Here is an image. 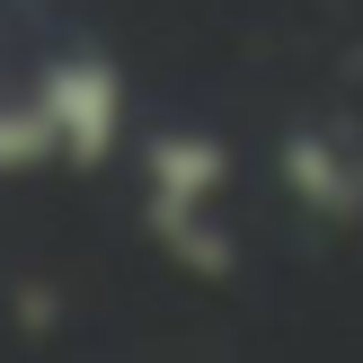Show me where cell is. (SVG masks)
Listing matches in <instances>:
<instances>
[{"instance_id":"obj_1","label":"cell","mask_w":363,"mask_h":363,"mask_svg":"<svg viewBox=\"0 0 363 363\" xmlns=\"http://www.w3.org/2000/svg\"><path fill=\"white\" fill-rule=\"evenodd\" d=\"M151 230L186 275H230V230L213 222L230 186V151L213 133H151Z\"/></svg>"},{"instance_id":"obj_2","label":"cell","mask_w":363,"mask_h":363,"mask_svg":"<svg viewBox=\"0 0 363 363\" xmlns=\"http://www.w3.org/2000/svg\"><path fill=\"white\" fill-rule=\"evenodd\" d=\"M35 106H45L53 124V151L62 160H106L124 133V71L106 62V53H62V62L35 80Z\"/></svg>"},{"instance_id":"obj_3","label":"cell","mask_w":363,"mask_h":363,"mask_svg":"<svg viewBox=\"0 0 363 363\" xmlns=\"http://www.w3.org/2000/svg\"><path fill=\"white\" fill-rule=\"evenodd\" d=\"M284 177H293V195L311 213H363V160L346 151L337 133H319V124H301L293 142H284Z\"/></svg>"}]
</instances>
